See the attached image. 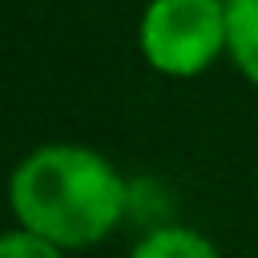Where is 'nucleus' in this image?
Masks as SVG:
<instances>
[{
	"instance_id": "f257e3e1",
	"label": "nucleus",
	"mask_w": 258,
	"mask_h": 258,
	"mask_svg": "<svg viewBox=\"0 0 258 258\" xmlns=\"http://www.w3.org/2000/svg\"><path fill=\"white\" fill-rule=\"evenodd\" d=\"M8 206L20 230L60 250H85L117 230L129 210V185L97 149L56 141L12 169Z\"/></svg>"
},
{
	"instance_id": "f03ea898",
	"label": "nucleus",
	"mask_w": 258,
	"mask_h": 258,
	"mask_svg": "<svg viewBox=\"0 0 258 258\" xmlns=\"http://www.w3.org/2000/svg\"><path fill=\"white\" fill-rule=\"evenodd\" d=\"M226 48V0H149L141 56L165 77H198Z\"/></svg>"
},
{
	"instance_id": "7ed1b4c3",
	"label": "nucleus",
	"mask_w": 258,
	"mask_h": 258,
	"mask_svg": "<svg viewBox=\"0 0 258 258\" xmlns=\"http://www.w3.org/2000/svg\"><path fill=\"white\" fill-rule=\"evenodd\" d=\"M226 48L242 77L258 85V0H226Z\"/></svg>"
},
{
	"instance_id": "20e7f679",
	"label": "nucleus",
	"mask_w": 258,
	"mask_h": 258,
	"mask_svg": "<svg viewBox=\"0 0 258 258\" xmlns=\"http://www.w3.org/2000/svg\"><path fill=\"white\" fill-rule=\"evenodd\" d=\"M129 258H222V254L206 234L189 226H157L129 250Z\"/></svg>"
},
{
	"instance_id": "39448f33",
	"label": "nucleus",
	"mask_w": 258,
	"mask_h": 258,
	"mask_svg": "<svg viewBox=\"0 0 258 258\" xmlns=\"http://www.w3.org/2000/svg\"><path fill=\"white\" fill-rule=\"evenodd\" d=\"M0 258H64V250L16 226V230L0 234Z\"/></svg>"
}]
</instances>
